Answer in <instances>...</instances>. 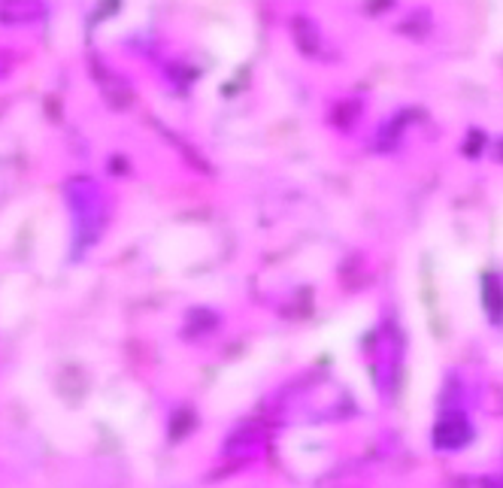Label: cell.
I'll list each match as a JSON object with an SVG mask.
<instances>
[{"label": "cell", "mask_w": 503, "mask_h": 488, "mask_svg": "<svg viewBox=\"0 0 503 488\" xmlns=\"http://www.w3.org/2000/svg\"><path fill=\"white\" fill-rule=\"evenodd\" d=\"M6 70H10V58H6V55H0V76H4Z\"/></svg>", "instance_id": "cell-2"}, {"label": "cell", "mask_w": 503, "mask_h": 488, "mask_svg": "<svg viewBox=\"0 0 503 488\" xmlns=\"http://www.w3.org/2000/svg\"><path fill=\"white\" fill-rule=\"evenodd\" d=\"M467 440H470V431L467 425H464V419H443L434 431V443L443 449H458Z\"/></svg>", "instance_id": "cell-1"}]
</instances>
